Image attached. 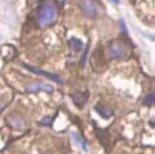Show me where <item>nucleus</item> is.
<instances>
[{
    "mask_svg": "<svg viewBox=\"0 0 155 154\" xmlns=\"http://www.w3.org/2000/svg\"><path fill=\"white\" fill-rule=\"evenodd\" d=\"M110 1H113V2H115V3H118V0H110Z\"/></svg>",
    "mask_w": 155,
    "mask_h": 154,
    "instance_id": "nucleus-15",
    "label": "nucleus"
},
{
    "mask_svg": "<svg viewBox=\"0 0 155 154\" xmlns=\"http://www.w3.org/2000/svg\"><path fill=\"white\" fill-rule=\"evenodd\" d=\"M57 8L52 2H45L39 8L38 15H37V21L38 24L42 28L49 26L56 21L57 19Z\"/></svg>",
    "mask_w": 155,
    "mask_h": 154,
    "instance_id": "nucleus-1",
    "label": "nucleus"
},
{
    "mask_svg": "<svg viewBox=\"0 0 155 154\" xmlns=\"http://www.w3.org/2000/svg\"><path fill=\"white\" fill-rule=\"evenodd\" d=\"M2 108H3V105H2V103L0 102V111L2 110Z\"/></svg>",
    "mask_w": 155,
    "mask_h": 154,
    "instance_id": "nucleus-14",
    "label": "nucleus"
},
{
    "mask_svg": "<svg viewBox=\"0 0 155 154\" xmlns=\"http://www.w3.org/2000/svg\"><path fill=\"white\" fill-rule=\"evenodd\" d=\"M69 43H70V45H71V48L74 49L76 53L80 51L83 48V42L80 39H78V38H74V37L71 38V39L69 40Z\"/></svg>",
    "mask_w": 155,
    "mask_h": 154,
    "instance_id": "nucleus-10",
    "label": "nucleus"
},
{
    "mask_svg": "<svg viewBox=\"0 0 155 154\" xmlns=\"http://www.w3.org/2000/svg\"><path fill=\"white\" fill-rule=\"evenodd\" d=\"M6 122L12 128L14 129H22L24 127V121L20 115L17 114H10L6 116Z\"/></svg>",
    "mask_w": 155,
    "mask_h": 154,
    "instance_id": "nucleus-6",
    "label": "nucleus"
},
{
    "mask_svg": "<svg viewBox=\"0 0 155 154\" xmlns=\"http://www.w3.org/2000/svg\"><path fill=\"white\" fill-rule=\"evenodd\" d=\"M70 136L72 137V139L74 140V143H76L77 145H79V146L83 149V151L88 152V146H87V144H86V140H84L82 139L81 135L78 134V133L74 132V131H72V132L70 133Z\"/></svg>",
    "mask_w": 155,
    "mask_h": 154,
    "instance_id": "nucleus-9",
    "label": "nucleus"
},
{
    "mask_svg": "<svg viewBox=\"0 0 155 154\" xmlns=\"http://www.w3.org/2000/svg\"><path fill=\"white\" fill-rule=\"evenodd\" d=\"M108 54L111 59H122L126 56V48L120 41L114 40L109 45Z\"/></svg>",
    "mask_w": 155,
    "mask_h": 154,
    "instance_id": "nucleus-2",
    "label": "nucleus"
},
{
    "mask_svg": "<svg viewBox=\"0 0 155 154\" xmlns=\"http://www.w3.org/2000/svg\"><path fill=\"white\" fill-rule=\"evenodd\" d=\"M26 92L28 93H36V92H46L48 94H51L54 92V87L51 84L43 82H31L25 87Z\"/></svg>",
    "mask_w": 155,
    "mask_h": 154,
    "instance_id": "nucleus-3",
    "label": "nucleus"
},
{
    "mask_svg": "<svg viewBox=\"0 0 155 154\" xmlns=\"http://www.w3.org/2000/svg\"><path fill=\"white\" fill-rule=\"evenodd\" d=\"M52 123V117L51 116H46L40 122V125L41 126H51Z\"/></svg>",
    "mask_w": 155,
    "mask_h": 154,
    "instance_id": "nucleus-12",
    "label": "nucleus"
},
{
    "mask_svg": "<svg viewBox=\"0 0 155 154\" xmlns=\"http://www.w3.org/2000/svg\"><path fill=\"white\" fill-rule=\"evenodd\" d=\"M154 99H155V97L153 93L149 94V96H147L145 98V100H143V104L148 106H152L154 104Z\"/></svg>",
    "mask_w": 155,
    "mask_h": 154,
    "instance_id": "nucleus-11",
    "label": "nucleus"
},
{
    "mask_svg": "<svg viewBox=\"0 0 155 154\" xmlns=\"http://www.w3.org/2000/svg\"><path fill=\"white\" fill-rule=\"evenodd\" d=\"M94 110L105 120H108L113 116V111L108 106L104 105V104H101V103L97 104V105L94 106Z\"/></svg>",
    "mask_w": 155,
    "mask_h": 154,
    "instance_id": "nucleus-7",
    "label": "nucleus"
},
{
    "mask_svg": "<svg viewBox=\"0 0 155 154\" xmlns=\"http://www.w3.org/2000/svg\"><path fill=\"white\" fill-rule=\"evenodd\" d=\"M72 101L76 104L78 107L82 108L86 104V102L88 101V92H77V93L72 94Z\"/></svg>",
    "mask_w": 155,
    "mask_h": 154,
    "instance_id": "nucleus-8",
    "label": "nucleus"
},
{
    "mask_svg": "<svg viewBox=\"0 0 155 154\" xmlns=\"http://www.w3.org/2000/svg\"><path fill=\"white\" fill-rule=\"evenodd\" d=\"M80 6L84 15L93 18L97 13V6L94 0H80Z\"/></svg>",
    "mask_w": 155,
    "mask_h": 154,
    "instance_id": "nucleus-4",
    "label": "nucleus"
},
{
    "mask_svg": "<svg viewBox=\"0 0 155 154\" xmlns=\"http://www.w3.org/2000/svg\"><path fill=\"white\" fill-rule=\"evenodd\" d=\"M24 67L26 69H28L29 71L34 72V74H40V76H43V77H46L47 79L49 80L54 81V82L58 83V84H62L63 83V80L60 76H58L57 74H52V72H48V71H45L43 69H40V68H36V67H33V66H29V65H26L24 64Z\"/></svg>",
    "mask_w": 155,
    "mask_h": 154,
    "instance_id": "nucleus-5",
    "label": "nucleus"
},
{
    "mask_svg": "<svg viewBox=\"0 0 155 154\" xmlns=\"http://www.w3.org/2000/svg\"><path fill=\"white\" fill-rule=\"evenodd\" d=\"M87 54H88V46L86 47L85 51H84V55H83V58H82V66H84L86 63V57H87Z\"/></svg>",
    "mask_w": 155,
    "mask_h": 154,
    "instance_id": "nucleus-13",
    "label": "nucleus"
}]
</instances>
